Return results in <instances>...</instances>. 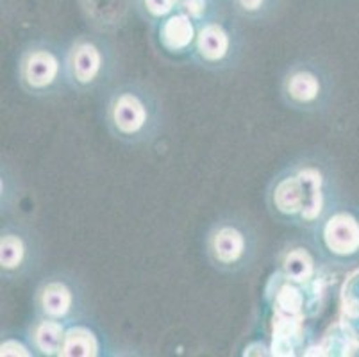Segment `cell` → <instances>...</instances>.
Instances as JSON below:
<instances>
[{
    "instance_id": "cell-1",
    "label": "cell",
    "mask_w": 359,
    "mask_h": 357,
    "mask_svg": "<svg viewBox=\"0 0 359 357\" xmlns=\"http://www.w3.org/2000/svg\"><path fill=\"white\" fill-rule=\"evenodd\" d=\"M100 120L115 142L126 147H150L165 133V104L150 83L118 79L100 93Z\"/></svg>"
},
{
    "instance_id": "cell-2",
    "label": "cell",
    "mask_w": 359,
    "mask_h": 357,
    "mask_svg": "<svg viewBox=\"0 0 359 357\" xmlns=\"http://www.w3.org/2000/svg\"><path fill=\"white\" fill-rule=\"evenodd\" d=\"M205 263L225 277L249 274L257 263L261 252V236L252 218L243 213L218 215L202 238Z\"/></svg>"
},
{
    "instance_id": "cell-3",
    "label": "cell",
    "mask_w": 359,
    "mask_h": 357,
    "mask_svg": "<svg viewBox=\"0 0 359 357\" xmlns=\"http://www.w3.org/2000/svg\"><path fill=\"white\" fill-rule=\"evenodd\" d=\"M67 74L72 93H102L118 81L120 52L111 34L88 31L67 43Z\"/></svg>"
},
{
    "instance_id": "cell-4",
    "label": "cell",
    "mask_w": 359,
    "mask_h": 357,
    "mask_svg": "<svg viewBox=\"0 0 359 357\" xmlns=\"http://www.w3.org/2000/svg\"><path fill=\"white\" fill-rule=\"evenodd\" d=\"M15 81L22 93L36 100H54L72 93L67 74V45L52 38H31L16 52Z\"/></svg>"
},
{
    "instance_id": "cell-5",
    "label": "cell",
    "mask_w": 359,
    "mask_h": 357,
    "mask_svg": "<svg viewBox=\"0 0 359 357\" xmlns=\"http://www.w3.org/2000/svg\"><path fill=\"white\" fill-rule=\"evenodd\" d=\"M279 98L293 113L320 116L332 106L334 77L318 58L293 59L280 74Z\"/></svg>"
},
{
    "instance_id": "cell-6",
    "label": "cell",
    "mask_w": 359,
    "mask_h": 357,
    "mask_svg": "<svg viewBox=\"0 0 359 357\" xmlns=\"http://www.w3.org/2000/svg\"><path fill=\"white\" fill-rule=\"evenodd\" d=\"M243 29L240 20L231 13H220L198 24L197 41L190 65L210 74H225L236 70L245 55Z\"/></svg>"
},
{
    "instance_id": "cell-7",
    "label": "cell",
    "mask_w": 359,
    "mask_h": 357,
    "mask_svg": "<svg viewBox=\"0 0 359 357\" xmlns=\"http://www.w3.org/2000/svg\"><path fill=\"white\" fill-rule=\"evenodd\" d=\"M32 314L47 316L67 325L90 318L86 284L70 270H52L41 275L32 291Z\"/></svg>"
},
{
    "instance_id": "cell-8",
    "label": "cell",
    "mask_w": 359,
    "mask_h": 357,
    "mask_svg": "<svg viewBox=\"0 0 359 357\" xmlns=\"http://www.w3.org/2000/svg\"><path fill=\"white\" fill-rule=\"evenodd\" d=\"M43 240L38 229L25 220H9L0 227V279L22 284L40 274L43 267Z\"/></svg>"
},
{
    "instance_id": "cell-9",
    "label": "cell",
    "mask_w": 359,
    "mask_h": 357,
    "mask_svg": "<svg viewBox=\"0 0 359 357\" xmlns=\"http://www.w3.org/2000/svg\"><path fill=\"white\" fill-rule=\"evenodd\" d=\"M306 234L325 264L347 267L359 260V213L341 201Z\"/></svg>"
},
{
    "instance_id": "cell-10",
    "label": "cell",
    "mask_w": 359,
    "mask_h": 357,
    "mask_svg": "<svg viewBox=\"0 0 359 357\" xmlns=\"http://www.w3.org/2000/svg\"><path fill=\"white\" fill-rule=\"evenodd\" d=\"M292 163L308 191V213L302 229L308 232L339 202L338 184L331 161L320 156L318 152L302 154L292 159Z\"/></svg>"
},
{
    "instance_id": "cell-11",
    "label": "cell",
    "mask_w": 359,
    "mask_h": 357,
    "mask_svg": "<svg viewBox=\"0 0 359 357\" xmlns=\"http://www.w3.org/2000/svg\"><path fill=\"white\" fill-rule=\"evenodd\" d=\"M308 202L306 186L292 161L273 173L264 189V206L270 218L286 227L304 229Z\"/></svg>"
},
{
    "instance_id": "cell-12",
    "label": "cell",
    "mask_w": 359,
    "mask_h": 357,
    "mask_svg": "<svg viewBox=\"0 0 359 357\" xmlns=\"http://www.w3.org/2000/svg\"><path fill=\"white\" fill-rule=\"evenodd\" d=\"M150 29V41L158 55L172 65L190 63L198 24L182 11H175Z\"/></svg>"
},
{
    "instance_id": "cell-13",
    "label": "cell",
    "mask_w": 359,
    "mask_h": 357,
    "mask_svg": "<svg viewBox=\"0 0 359 357\" xmlns=\"http://www.w3.org/2000/svg\"><path fill=\"white\" fill-rule=\"evenodd\" d=\"M324 261L313 247L311 241H292L286 247L280 248L277 255L276 268L277 275L286 283L309 286L320 279V270L324 267Z\"/></svg>"
},
{
    "instance_id": "cell-14",
    "label": "cell",
    "mask_w": 359,
    "mask_h": 357,
    "mask_svg": "<svg viewBox=\"0 0 359 357\" xmlns=\"http://www.w3.org/2000/svg\"><path fill=\"white\" fill-rule=\"evenodd\" d=\"M109 338L90 318L67 325L60 357H102L111 356Z\"/></svg>"
},
{
    "instance_id": "cell-15",
    "label": "cell",
    "mask_w": 359,
    "mask_h": 357,
    "mask_svg": "<svg viewBox=\"0 0 359 357\" xmlns=\"http://www.w3.org/2000/svg\"><path fill=\"white\" fill-rule=\"evenodd\" d=\"M81 11L93 31L113 34L127 24L135 0H79Z\"/></svg>"
},
{
    "instance_id": "cell-16",
    "label": "cell",
    "mask_w": 359,
    "mask_h": 357,
    "mask_svg": "<svg viewBox=\"0 0 359 357\" xmlns=\"http://www.w3.org/2000/svg\"><path fill=\"white\" fill-rule=\"evenodd\" d=\"M67 323L34 314L24 332L36 357H60Z\"/></svg>"
},
{
    "instance_id": "cell-17",
    "label": "cell",
    "mask_w": 359,
    "mask_h": 357,
    "mask_svg": "<svg viewBox=\"0 0 359 357\" xmlns=\"http://www.w3.org/2000/svg\"><path fill=\"white\" fill-rule=\"evenodd\" d=\"M283 0H227V8L241 22H266L280 9Z\"/></svg>"
},
{
    "instance_id": "cell-18",
    "label": "cell",
    "mask_w": 359,
    "mask_h": 357,
    "mask_svg": "<svg viewBox=\"0 0 359 357\" xmlns=\"http://www.w3.org/2000/svg\"><path fill=\"white\" fill-rule=\"evenodd\" d=\"M179 4L181 0H135V13L152 27L177 11Z\"/></svg>"
},
{
    "instance_id": "cell-19",
    "label": "cell",
    "mask_w": 359,
    "mask_h": 357,
    "mask_svg": "<svg viewBox=\"0 0 359 357\" xmlns=\"http://www.w3.org/2000/svg\"><path fill=\"white\" fill-rule=\"evenodd\" d=\"M0 173H2V182H0L2 184V201H0L2 216L9 218L15 211L16 204H20V181H18V175L6 159L2 161Z\"/></svg>"
},
{
    "instance_id": "cell-20",
    "label": "cell",
    "mask_w": 359,
    "mask_h": 357,
    "mask_svg": "<svg viewBox=\"0 0 359 357\" xmlns=\"http://www.w3.org/2000/svg\"><path fill=\"white\" fill-rule=\"evenodd\" d=\"M225 8L227 6L218 4L215 0H181V4H179V11L190 15L197 24L220 15L225 11Z\"/></svg>"
},
{
    "instance_id": "cell-21",
    "label": "cell",
    "mask_w": 359,
    "mask_h": 357,
    "mask_svg": "<svg viewBox=\"0 0 359 357\" xmlns=\"http://www.w3.org/2000/svg\"><path fill=\"white\" fill-rule=\"evenodd\" d=\"M0 356H20V357H36L34 350L29 345L25 332H2L0 339Z\"/></svg>"
},
{
    "instance_id": "cell-22",
    "label": "cell",
    "mask_w": 359,
    "mask_h": 357,
    "mask_svg": "<svg viewBox=\"0 0 359 357\" xmlns=\"http://www.w3.org/2000/svg\"><path fill=\"white\" fill-rule=\"evenodd\" d=\"M215 2H218V4H224V6H227V0H215Z\"/></svg>"
}]
</instances>
